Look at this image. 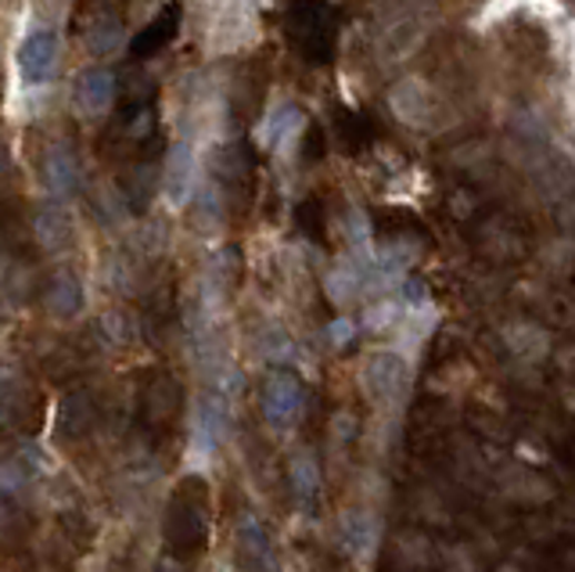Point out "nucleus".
<instances>
[{"instance_id":"obj_21","label":"nucleus","mask_w":575,"mask_h":572,"mask_svg":"<svg viewBox=\"0 0 575 572\" xmlns=\"http://www.w3.org/2000/svg\"><path fill=\"white\" fill-rule=\"evenodd\" d=\"M29 483H33V472H29V464L22 458H11L0 464V496H4V501L19 496Z\"/></svg>"},{"instance_id":"obj_3","label":"nucleus","mask_w":575,"mask_h":572,"mask_svg":"<svg viewBox=\"0 0 575 572\" xmlns=\"http://www.w3.org/2000/svg\"><path fill=\"white\" fill-rule=\"evenodd\" d=\"M389 109L396 112L400 123L414 127V130H428V127H435L438 98L425 80L411 77V80H400L389 90Z\"/></svg>"},{"instance_id":"obj_13","label":"nucleus","mask_w":575,"mask_h":572,"mask_svg":"<svg viewBox=\"0 0 575 572\" xmlns=\"http://www.w3.org/2000/svg\"><path fill=\"white\" fill-rule=\"evenodd\" d=\"M288 483H292V496L302 508H313L316 496L324 490V475L321 464L310 454V450H299V454L288 461Z\"/></svg>"},{"instance_id":"obj_23","label":"nucleus","mask_w":575,"mask_h":572,"mask_svg":"<svg viewBox=\"0 0 575 572\" xmlns=\"http://www.w3.org/2000/svg\"><path fill=\"white\" fill-rule=\"evenodd\" d=\"M324 339L335 345V350H345V345H350L353 339H356V324H353V318H335V321H327L324 324Z\"/></svg>"},{"instance_id":"obj_22","label":"nucleus","mask_w":575,"mask_h":572,"mask_svg":"<svg viewBox=\"0 0 575 572\" xmlns=\"http://www.w3.org/2000/svg\"><path fill=\"white\" fill-rule=\"evenodd\" d=\"M406 318L403 307L396 303V299H382V303H374L367 310V318H363V328L367 331H389L392 324H400Z\"/></svg>"},{"instance_id":"obj_12","label":"nucleus","mask_w":575,"mask_h":572,"mask_svg":"<svg viewBox=\"0 0 575 572\" xmlns=\"http://www.w3.org/2000/svg\"><path fill=\"white\" fill-rule=\"evenodd\" d=\"M94 397L83 393V389H75V393L62 397L54 408V432L62 435V440H80L90 429H94Z\"/></svg>"},{"instance_id":"obj_10","label":"nucleus","mask_w":575,"mask_h":572,"mask_svg":"<svg viewBox=\"0 0 575 572\" xmlns=\"http://www.w3.org/2000/svg\"><path fill=\"white\" fill-rule=\"evenodd\" d=\"M234 540H238V559L245 562L249 572H278L274 540H270L266 525L255 515H241Z\"/></svg>"},{"instance_id":"obj_4","label":"nucleus","mask_w":575,"mask_h":572,"mask_svg":"<svg viewBox=\"0 0 575 572\" xmlns=\"http://www.w3.org/2000/svg\"><path fill=\"white\" fill-rule=\"evenodd\" d=\"M360 382L367 389V397L374 403H392L400 400V393L406 389V360L392 350H377L363 360L360 368Z\"/></svg>"},{"instance_id":"obj_6","label":"nucleus","mask_w":575,"mask_h":572,"mask_svg":"<svg viewBox=\"0 0 575 572\" xmlns=\"http://www.w3.org/2000/svg\"><path fill=\"white\" fill-rule=\"evenodd\" d=\"M226 425H231L226 400L216 393H205L199 400V411H194V425H191V458H202V461L213 458L226 435Z\"/></svg>"},{"instance_id":"obj_19","label":"nucleus","mask_w":575,"mask_h":572,"mask_svg":"<svg viewBox=\"0 0 575 572\" xmlns=\"http://www.w3.org/2000/svg\"><path fill=\"white\" fill-rule=\"evenodd\" d=\"M223 213H226V205H223L220 184H205L199 194H194L191 217H194V228H199V231H216L220 223H223Z\"/></svg>"},{"instance_id":"obj_26","label":"nucleus","mask_w":575,"mask_h":572,"mask_svg":"<svg viewBox=\"0 0 575 572\" xmlns=\"http://www.w3.org/2000/svg\"><path fill=\"white\" fill-rule=\"evenodd\" d=\"M4 408H8V400H4V389H0V418H4Z\"/></svg>"},{"instance_id":"obj_20","label":"nucleus","mask_w":575,"mask_h":572,"mask_svg":"<svg viewBox=\"0 0 575 572\" xmlns=\"http://www.w3.org/2000/svg\"><path fill=\"white\" fill-rule=\"evenodd\" d=\"M101 331H104V339L115 342V345H130L133 339H138V324H133V318L127 310H104L101 313Z\"/></svg>"},{"instance_id":"obj_27","label":"nucleus","mask_w":575,"mask_h":572,"mask_svg":"<svg viewBox=\"0 0 575 572\" xmlns=\"http://www.w3.org/2000/svg\"><path fill=\"white\" fill-rule=\"evenodd\" d=\"M501 572H518V569H511V565H504V569H501Z\"/></svg>"},{"instance_id":"obj_15","label":"nucleus","mask_w":575,"mask_h":572,"mask_svg":"<svg viewBox=\"0 0 575 572\" xmlns=\"http://www.w3.org/2000/svg\"><path fill=\"white\" fill-rule=\"evenodd\" d=\"M367 270H371V263H360V260H350V263L331 270V274L324 278V292H327L331 303L350 307L360 292H367Z\"/></svg>"},{"instance_id":"obj_7","label":"nucleus","mask_w":575,"mask_h":572,"mask_svg":"<svg viewBox=\"0 0 575 572\" xmlns=\"http://www.w3.org/2000/svg\"><path fill=\"white\" fill-rule=\"evenodd\" d=\"M115 104V77L109 69H87L72 83V109L83 119L109 116Z\"/></svg>"},{"instance_id":"obj_9","label":"nucleus","mask_w":575,"mask_h":572,"mask_svg":"<svg viewBox=\"0 0 575 572\" xmlns=\"http://www.w3.org/2000/svg\"><path fill=\"white\" fill-rule=\"evenodd\" d=\"M40 173H43V184L51 191V199H58V202H65L80 191V159H75L72 144H65V141H54L48 152H43Z\"/></svg>"},{"instance_id":"obj_5","label":"nucleus","mask_w":575,"mask_h":572,"mask_svg":"<svg viewBox=\"0 0 575 572\" xmlns=\"http://www.w3.org/2000/svg\"><path fill=\"white\" fill-rule=\"evenodd\" d=\"M162 194L170 199V205H188L199 194V155L188 141H176L165 155L162 170Z\"/></svg>"},{"instance_id":"obj_18","label":"nucleus","mask_w":575,"mask_h":572,"mask_svg":"<svg viewBox=\"0 0 575 572\" xmlns=\"http://www.w3.org/2000/svg\"><path fill=\"white\" fill-rule=\"evenodd\" d=\"M504 339H507V350L514 357H525V360H539L543 353H547V335L528 324V321H518V324H507L504 328Z\"/></svg>"},{"instance_id":"obj_11","label":"nucleus","mask_w":575,"mask_h":572,"mask_svg":"<svg viewBox=\"0 0 575 572\" xmlns=\"http://www.w3.org/2000/svg\"><path fill=\"white\" fill-rule=\"evenodd\" d=\"M220 22L209 29V43H213L216 51L231 54V51H241L249 48L255 40V19H252V8L245 4H231V8H216Z\"/></svg>"},{"instance_id":"obj_14","label":"nucleus","mask_w":575,"mask_h":572,"mask_svg":"<svg viewBox=\"0 0 575 572\" xmlns=\"http://www.w3.org/2000/svg\"><path fill=\"white\" fill-rule=\"evenodd\" d=\"M43 307H48L51 318H72L83 307V284L72 270H58L51 274L48 289H43Z\"/></svg>"},{"instance_id":"obj_16","label":"nucleus","mask_w":575,"mask_h":572,"mask_svg":"<svg viewBox=\"0 0 575 572\" xmlns=\"http://www.w3.org/2000/svg\"><path fill=\"white\" fill-rule=\"evenodd\" d=\"M33 234H37V242L48 252L69 249V242H72V217L65 213V205L62 202L43 205L40 213H37V220H33Z\"/></svg>"},{"instance_id":"obj_24","label":"nucleus","mask_w":575,"mask_h":572,"mask_svg":"<svg viewBox=\"0 0 575 572\" xmlns=\"http://www.w3.org/2000/svg\"><path fill=\"white\" fill-rule=\"evenodd\" d=\"M19 525H22L19 511H14L11 501H4V496H0V540H11L14 533H19Z\"/></svg>"},{"instance_id":"obj_25","label":"nucleus","mask_w":575,"mask_h":572,"mask_svg":"<svg viewBox=\"0 0 575 572\" xmlns=\"http://www.w3.org/2000/svg\"><path fill=\"white\" fill-rule=\"evenodd\" d=\"M8 170V152H4V144H0V173Z\"/></svg>"},{"instance_id":"obj_8","label":"nucleus","mask_w":575,"mask_h":572,"mask_svg":"<svg viewBox=\"0 0 575 572\" xmlns=\"http://www.w3.org/2000/svg\"><path fill=\"white\" fill-rule=\"evenodd\" d=\"M302 127H306V116H302L299 104L281 101L260 119V127H255V144L266 148V152H284L288 144L299 141Z\"/></svg>"},{"instance_id":"obj_2","label":"nucleus","mask_w":575,"mask_h":572,"mask_svg":"<svg viewBox=\"0 0 575 572\" xmlns=\"http://www.w3.org/2000/svg\"><path fill=\"white\" fill-rule=\"evenodd\" d=\"M58 58H62V43L51 29H33L19 40L14 48V69L26 87H43L58 72Z\"/></svg>"},{"instance_id":"obj_17","label":"nucleus","mask_w":575,"mask_h":572,"mask_svg":"<svg viewBox=\"0 0 575 572\" xmlns=\"http://www.w3.org/2000/svg\"><path fill=\"white\" fill-rule=\"evenodd\" d=\"M123 40H127V29L109 11H101V19L87 29V48L94 51V54H101V58L123 51Z\"/></svg>"},{"instance_id":"obj_1","label":"nucleus","mask_w":575,"mask_h":572,"mask_svg":"<svg viewBox=\"0 0 575 572\" xmlns=\"http://www.w3.org/2000/svg\"><path fill=\"white\" fill-rule=\"evenodd\" d=\"M260 408H263L266 425L288 429L306 411V389H302V382L292 371H270L260 393Z\"/></svg>"}]
</instances>
